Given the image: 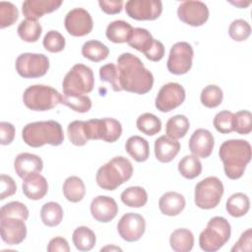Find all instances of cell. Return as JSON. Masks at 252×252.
<instances>
[{
	"label": "cell",
	"mask_w": 252,
	"mask_h": 252,
	"mask_svg": "<svg viewBox=\"0 0 252 252\" xmlns=\"http://www.w3.org/2000/svg\"><path fill=\"white\" fill-rule=\"evenodd\" d=\"M117 68L122 91L145 94L152 90L154 76L136 55L130 52L120 54L117 58Z\"/></svg>",
	"instance_id": "1"
},
{
	"label": "cell",
	"mask_w": 252,
	"mask_h": 252,
	"mask_svg": "<svg viewBox=\"0 0 252 252\" xmlns=\"http://www.w3.org/2000/svg\"><path fill=\"white\" fill-rule=\"evenodd\" d=\"M219 157L223 163L226 177L231 180L239 179L251 160V145L242 139L226 140L220 147Z\"/></svg>",
	"instance_id": "2"
},
{
	"label": "cell",
	"mask_w": 252,
	"mask_h": 252,
	"mask_svg": "<svg viewBox=\"0 0 252 252\" xmlns=\"http://www.w3.org/2000/svg\"><path fill=\"white\" fill-rule=\"evenodd\" d=\"M22 138L32 148H39L46 144L60 146L64 142V133L61 124L55 120L35 121L24 126Z\"/></svg>",
	"instance_id": "3"
},
{
	"label": "cell",
	"mask_w": 252,
	"mask_h": 252,
	"mask_svg": "<svg viewBox=\"0 0 252 252\" xmlns=\"http://www.w3.org/2000/svg\"><path fill=\"white\" fill-rule=\"evenodd\" d=\"M132 175L133 165L131 161L125 157L117 156L97 169L95 181L101 189L113 191L128 181Z\"/></svg>",
	"instance_id": "4"
},
{
	"label": "cell",
	"mask_w": 252,
	"mask_h": 252,
	"mask_svg": "<svg viewBox=\"0 0 252 252\" xmlns=\"http://www.w3.org/2000/svg\"><path fill=\"white\" fill-rule=\"evenodd\" d=\"M230 235L231 226L228 220L223 217H214L199 235L200 248L205 252H216L229 240Z\"/></svg>",
	"instance_id": "5"
},
{
	"label": "cell",
	"mask_w": 252,
	"mask_h": 252,
	"mask_svg": "<svg viewBox=\"0 0 252 252\" xmlns=\"http://www.w3.org/2000/svg\"><path fill=\"white\" fill-rule=\"evenodd\" d=\"M23 102L31 110L47 111L62 103V94L46 85H32L23 94Z\"/></svg>",
	"instance_id": "6"
},
{
	"label": "cell",
	"mask_w": 252,
	"mask_h": 252,
	"mask_svg": "<svg viewBox=\"0 0 252 252\" xmlns=\"http://www.w3.org/2000/svg\"><path fill=\"white\" fill-rule=\"evenodd\" d=\"M94 87L93 70L84 64H75L65 75L62 82L64 94H87Z\"/></svg>",
	"instance_id": "7"
},
{
	"label": "cell",
	"mask_w": 252,
	"mask_h": 252,
	"mask_svg": "<svg viewBox=\"0 0 252 252\" xmlns=\"http://www.w3.org/2000/svg\"><path fill=\"white\" fill-rule=\"evenodd\" d=\"M223 192L220 179L217 176H208L195 185V205L202 210H212L220 204Z\"/></svg>",
	"instance_id": "8"
},
{
	"label": "cell",
	"mask_w": 252,
	"mask_h": 252,
	"mask_svg": "<svg viewBox=\"0 0 252 252\" xmlns=\"http://www.w3.org/2000/svg\"><path fill=\"white\" fill-rule=\"evenodd\" d=\"M127 43L132 48L142 52L150 61L158 62L164 56L163 43L155 39L147 29L134 28L132 35Z\"/></svg>",
	"instance_id": "9"
},
{
	"label": "cell",
	"mask_w": 252,
	"mask_h": 252,
	"mask_svg": "<svg viewBox=\"0 0 252 252\" xmlns=\"http://www.w3.org/2000/svg\"><path fill=\"white\" fill-rule=\"evenodd\" d=\"M15 68L22 78H40L44 76L49 69V59L42 53L25 52L17 57Z\"/></svg>",
	"instance_id": "10"
},
{
	"label": "cell",
	"mask_w": 252,
	"mask_h": 252,
	"mask_svg": "<svg viewBox=\"0 0 252 252\" xmlns=\"http://www.w3.org/2000/svg\"><path fill=\"white\" fill-rule=\"evenodd\" d=\"M89 140H102L106 143L116 142L122 134L121 123L111 117L94 118L87 121Z\"/></svg>",
	"instance_id": "11"
},
{
	"label": "cell",
	"mask_w": 252,
	"mask_h": 252,
	"mask_svg": "<svg viewBox=\"0 0 252 252\" xmlns=\"http://www.w3.org/2000/svg\"><path fill=\"white\" fill-rule=\"evenodd\" d=\"M194 50L190 43L178 41L174 43L168 54L166 67L173 75H183L190 71L193 64Z\"/></svg>",
	"instance_id": "12"
},
{
	"label": "cell",
	"mask_w": 252,
	"mask_h": 252,
	"mask_svg": "<svg viewBox=\"0 0 252 252\" xmlns=\"http://www.w3.org/2000/svg\"><path fill=\"white\" fill-rule=\"evenodd\" d=\"M186 97L184 88L176 82H170L163 85L155 100V105L160 112H169L180 106Z\"/></svg>",
	"instance_id": "13"
},
{
	"label": "cell",
	"mask_w": 252,
	"mask_h": 252,
	"mask_svg": "<svg viewBox=\"0 0 252 252\" xmlns=\"http://www.w3.org/2000/svg\"><path fill=\"white\" fill-rule=\"evenodd\" d=\"M126 14L136 21H155L162 13L160 0H129L125 3Z\"/></svg>",
	"instance_id": "14"
},
{
	"label": "cell",
	"mask_w": 252,
	"mask_h": 252,
	"mask_svg": "<svg viewBox=\"0 0 252 252\" xmlns=\"http://www.w3.org/2000/svg\"><path fill=\"white\" fill-rule=\"evenodd\" d=\"M208 6L202 1H183L177 8V17L184 24L191 27H201L209 19Z\"/></svg>",
	"instance_id": "15"
},
{
	"label": "cell",
	"mask_w": 252,
	"mask_h": 252,
	"mask_svg": "<svg viewBox=\"0 0 252 252\" xmlns=\"http://www.w3.org/2000/svg\"><path fill=\"white\" fill-rule=\"evenodd\" d=\"M146 220L137 213H126L117 223V231L120 237L127 242L138 241L145 233Z\"/></svg>",
	"instance_id": "16"
},
{
	"label": "cell",
	"mask_w": 252,
	"mask_h": 252,
	"mask_svg": "<svg viewBox=\"0 0 252 252\" xmlns=\"http://www.w3.org/2000/svg\"><path fill=\"white\" fill-rule=\"evenodd\" d=\"M64 26L72 36H85L94 28L91 14L84 8H74L70 10L64 19Z\"/></svg>",
	"instance_id": "17"
},
{
	"label": "cell",
	"mask_w": 252,
	"mask_h": 252,
	"mask_svg": "<svg viewBox=\"0 0 252 252\" xmlns=\"http://www.w3.org/2000/svg\"><path fill=\"white\" fill-rule=\"evenodd\" d=\"M26 220L20 218L0 219V234L2 240L8 245H19L27 237Z\"/></svg>",
	"instance_id": "18"
},
{
	"label": "cell",
	"mask_w": 252,
	"mask_h": 252,
	"mask_svg": "<svg viewBox=\"0 0 252 252\" xmlns=\"http://www.w3.org/2000/svg\"><path fill=\"white\" fill-rule=\"evenodd\" d=\"M92 217L98 222H109L118 214L116 201L109 196L98 195L94 197L90 206Z\"/></svg>",
	"instance_id": "19"
},
{
	"label": "cell",
	"mask_w": 252,
	"mask_h": 252,
	"mask_svg": "<svg viewBox=\"0 0 252 252\" xmlns=\"http://www.w3.org/2000/svg\"><path fill=\"white\" fill-rule=\"evenodd\" d=\"M188 146L193 156L201 158H207L213 153L215 147V138L209 130L199 128L191 135Z\"/></svg>",
	"instance_id": "20"
},
{
	"label": "cell",
	"mask_w": 252,
	"mask_h": 252,
	"mask_svg": "<svg viewBox=\"0 0 252 252\" xmlns=\"http://www.w3.org/2000/svg\"><path fill=\"white\" fill-rule=\"evenodd\" d=\"M62 3L61 0H26L22 4V13L26 19L37 21L43 15L56 11Z\"/></svg>",
	"instance_id": "21"
},
{
	"label": "cell",
	"mask_w": 252,
	"mask_h": 252,
	"mask_svg": "<svg viewBox=\"0 0 252 252\" xmlns=\"http://www.w3.org/2000/svg\"><path fill=\"white\" fill-rule=\"evenodd\" d=\"M14 168L17 175L25 179L29 175L40 173L43 168V161L40 157L31 153H21L14 159Z\"/></svg>",
	"instance_id": "22"
},
{
	"label": "cell",
	"mask_w": 252,
	"mask_h": 252,
	"mask_svg": "<svg viewBox=\"0 0 252 252\" xmlns=\"http://www.w3.org/2000/svg\"><path fill=\"white\" fill-rule=\"evenodd\" d=\"M23 180V193L28 199L36 201L42 199L47 194L48 183L46 178L40 173L29 175Z\"/></svg>",
	"instance_id": "23"
},
{
	"label": "cell",
	"mask_w": 252,
	"mask_h": 252,
	"mask_svg": "<svg viewBox=\"0 0 252 252\" xmlns=\"http://www.w3.org/2000/svg\"><path fill=\"white\" fill-rule=\"evenodd\" d=\"M156 158L163 163L172 161L180 151V143L166 135L158 137L155 141Z\"/></svg>",
	"instance_id": "24"
},
{
	"label": "cell",
	"mask_w": 252,
	"mask_h": 252,
	"mask_svg": "<svg viewBox=\"0 0 252 252\" xmlns=\"http://www.w3.org/2000/svg\"><path fill=\"white\" fill-rule=\"evenodd\" d=\"M186 206L185 198L175 191H168L161 195L158 200V209L161 214L168 217L178 216Z\"/></svg>",
	"instance_id": "25"
},
{
	"label": "cell",
	"mask_w": 252,
	"mask_h": 252,
	"mask_svg": "<svg viewBox=\"0 0 252 252\" xmlns=\"http://www.w3.org/2000/svg\"><path fill=\"white\" fill-rule=\"evenodd\" d=\"M125 150L137 162H144L150 157L149 142L145 138L138 135L128 138L125 143Z\"/></svg>",
	"instance_id": "26"
},
{
	"label": "cell",
	"mask_w": 252,
	"mask_h": 252,
	"mask_svg": "<svg viewBox=\"0 0 252 252\" xmlns=\"http://www.w3.org/2000/svg\"><path fill=\"white\" fill-rule=\"evenodd\" d=\"M133 32V27L126 21L116 20L108 24L105 35L108 40L114 43L128 42Z\"/></svg>",
	"instance_id": "27"
},
{
	"label": "cell",
	"mask_w": 252,
	"mask_h": 252,
	"mask_svg": "<svg viewBox=\"0 0 252 252\" xmlns=\"http://www.w3.org/2000/svg\"><path fill=\"white\" fill-rule=\"evenodd\" d=\"M194 235L187 228H176L169 236V244L175 252H189L194 246Z\"/></svg>",
	"instance_id": "28"
},
{
	"label": "cell",
	"mask_w": 252,
	"mask_h": 252,
	"mask_svg": "<svg viewBox=\"0 0 252 252\" xmlns=\"http://www.w3.org/2000/svg\"><path fill=\"white\" fill-rule=\"evenodd\" d=\"M63 194L66 200L71 203L82 201L86 195V186L84 181L78 176H69L63 183Z\"/></svg>",
	"instance_id": "29"
},
{
	"label": "cell",
	"mask_w": 252,
	"mask_h": 252,
	"mask_svg": "<svg viewBox=\"0 0 252 252\" xmlns=\"http://www.w3.org/2000/svg\"><path fill=\"white\" fill-rule=\"evenodd\" d=\"M250 209V200L248 196L242 192L232 194L225 203L226 212L233 218H241L245 216Z\"/></svg>",
	"instance_id": "30"
},
{
	"label": "cell",
	"mask_w": 252,
	"mask_h": 252,
	"mask_svg": "<svg viewBox=\"0 0 252 252\" xmlns=\"http://www.w3.org/2000/svg\"><path fill=\"white\" fill-rule=\"evenodd\" d=\"M72 241L79 251H90L95 245L96 236L90 227L81 225L73 231Z\"/></svg>",
	"instance_id": "31"
},
{
	"label": "cell",
	"mask_w": 252,
	"mask_h": 252,
	"mask_svg": "<svg viewBox=\"0 0 252 252\" xmlns=\"http://www.w3.org/2000/svg\"><path fill=\"white\" fill-rule=\"evenodd\" d=\"M121 202L130 208H142L148 202V193L141 186H130L122 191Z\"/></svg>",
	"instance_id": "32"
},
{
	"label": "cell",
	"mask_w": 252,
	"mask_h": 252,
	"mask_svg": "<svg viewBox=\"0 0 252 252\" xmlns=\"http://www.w3.org/2000/svg\"><path fill=\"white\" fill-rule=\"evenodd\" d=\"M190 128L189 119L183 114H176L170 117L165 125V134L171 139L183 138Z\"/></svg>",
	"instance_id": "33"
},
{
	"label": "cell",
	"mask_w": 252,
	"mask_h": 252,
	"mask_svg": "<svg viewBox=\"0 0 252 252\" xmlns=\"http://www.w3.org/2000/svg\"><path fill=\"white\" fill-rule=\"evenodd\" d=\"M82 55L92 62H100L107 58L109 54L108 47L99 40L91 39L82 46Z\"/></svg>",
	"instance_id": "34"
},
{
	"label": "cell",
	"mask_w": 252,
	"mask_h": 252,
	"mask_svg": "<svg viewBox=\"0 0 252 252\" xmlns=\"http://www.w3.org/2000/svg\"><path fill=\"white\" fill-rule=\"evenodd\" d=\"M63 209L57 202H47L40 209V219L44 225L54 227L63 220Z\"/></svg>",
	"instance_id": "35"
},
{
	"label": "cell",
	"mask_w": 252,
	"mask_h": 252,
	"mask_svg": "<svg viewBox=\"0 0 252 252\" xmlns=\"http://www.w3.org/2000/svg\"><path fill=\"white\" fill-rule=\"evenodd\" d=\"M17 32L22 40L26 42H35L41 35L42 27L35 20L25 19L19 24Z\"/></svg>",
	"instance_id": "36"
},
{
	"label": "cell",
	"mask_w": 252,
	"mask_h": 252,
	"mask_svg": "<svg viewBox=\"0 0 252 252\" xmlns=\"http://www.w3.org/2000/svg\"><path fill=\"white\" fill-rule=\"evenodd\" d=\"M67 135L70 143L77 147L85 146L90 140L88 136L87 121L74 120L67 126Z\"/></svg>",
	"instance_id": "37"
},
{
	"label": "cell",
	"mask_w": 252,
	"mask_h": 252,
	"mask_svg": "<svg viewBox=\"0 0 252 252\" xmlns=\"http://www.w3.org/2000/svg\"><path fill=\"white\" fill-rule=\"evenodd\" d=\"M178 171L186 179H194L202 172V162L196 156L187 155L178 162Z\"/></svg>",
	"instance_id": "38"
},
{
	"label": "cell",
	"mask_w": 252,
	"mask_h": 252,
	"mask_svg": "<svg viewBox=\"0 0 252 252\" xmlns=\"http://www.w3.org/2000/svg\"><path fill=\"white\" fill-rule=\"evenodd\" d=\"M136 126L140 132L147 136H154L161 130L160 119L150 112H145L139 115L136 120Z\"/></svg>",
	"instance_id": "39"
},
{
	"label": "cell",
	"mask_w": 252,
	"mask_h": 252,
	"mask_svg": "<svg viewBox=\"0 0 252 252\" xmlns=\"http://www.w3.org/2000/svg\"><path fill=\"white\" fill-rule=\"evenodd\" d=\"M223 99L222 90L217 85H208L205 87L200 94L201 103L208 108L218 107Z\"/></svg>",
	"instance_id": "40"
},
{
	"label": "cell",
	"mask_w": 252,
	"mask_h": 252,
	"mask_svg": "<svg viewBox=\"0 0 252 252\" xmlns=\"http://www.w3.org/2000/svg\"><path fill=\"white\" fill-rule=\"evenodd\" d=\"M62 104L75 112L85 113L92 108V99L87 94H62Z\"/></svg>",
	"instance_id": "41"
},
{
	"label": "cell",
	"mask_w": 252,
	"mask_h": 252,
	"mask_svg": "<svg viewBox=\"0 0 252 252\" xmlns=\"http://www.w3.org/2000/svg\"><path fill=\"white\" fill-rule=\"evenodd\" d=\"M42 44L45 50L51 53L61 52L66 45L65 37L58 31H49L45 33Z\"/></svg>",
	"instance_id": "42"
},
{
	"label": "cell",
	"mask_w": 252,
	"mask_h": 252,
	"mask_svg": "<svg viewBox=\"0 0 252 252\" xmlns=\"http://www.w3.org/2000/svg\"><path fill=\"white\" fill-rule=\"evenodd\" d=\"M228 34L234 41H244L251 34L250 24L243 19H236L230 23Z\"/></svg>",
	"instance_id": "43"
},
{
	"label": "cell",
	"mask_w": 252,
	"mask_h": 252,
	"mask_svg": "<svg viewBox=\"0 0 252 252\" xmlns=\"http://www.w3.org/2000/svg\"><path fill=\"white\" fill-rule=\"evenodd\" d=\"M99 78L102 82H106L111 85L114 92H120L121 87L119 83V72L117 65L114 63H107L99 68Z\"/></svg>",
	"instance_id": "44"
},
{
	"label": "cell",
	"mask_w": 252,
	"mask_h": 252,
	"mask_svg": "<svg viewBox=\"0 0 252 252\" xmlns=\"http://www.w3.org/2000/svg\"><path fill=\"white\" fill-rule=\"evenodd\" d=\"M19 19L18 8L12 2H0V29L13 26Z\"/></svg>",
	"instance_id": "45"
},
{
	"label": "cell",
	"mask_w": 252,
	"mask_h": 252,
	"mask_svg": "<svg viewBox=\"0 0 252 252\" xmlns=\"http://www.w3.org/2000/svg\"><path fill=\"white\" fill-rule=\"evenodd\" d=\"M233 131L240 135H248L252 131V114L248 110L233 113Z\"/></svg>",
	"instance_id": "46"
},
{
	"label": "cell",
	"mask_w": 252,
	"mask_h": 252,
	"mask_svg": "<svg viewBox=\"0 0 252 252\" xmlns=\"http://www.w3.org/2000/svg\"><path fill=\"white\" fill-rule=\"evenodd\" d=\"M29 209L28 207L19 201H13L8 204H5L0 209V219L2 218H20L25 220L29 219Z\"/></svg>",
	"instance_id": "47"
},
{
	"label": "cell",
	"mask_w": 252,
	"mask_h": 252,
	"mask_svg": "<svg viewBox=\"0 0 252 252\" xmlns=\"http://www.w3.org/2000/svg\"><path fill=\"white\" fill-rule=\"evenodd\" d=\"M213 124L216 130L221 134L233 132V113L228 110L218 112L214 117Z\"/></svg>",
	"instance_id": "48"
},
{
	"label": "cell",
	"mask_w": 252,
	"mask_h": 252,
	"mask_svg": "<svg viewBox=\"0 0 252 252\" xmlns=\"http://www.w3.org/2000/svg\"><path fill=\"white\" fill-rule=\"evenodd\" d=\"M252 249V229L247 228L244 230L238 240L234 243L231 252H250Z\"/></svg>",
	"instance_id": "49"
},
{
	"label": "cell",
	"mask_w": 252,
	"mask_h": 252,
	"mask_svg": "<svg viewBox=\"0 0 252 252\" xmlns=\"http://www.w3.org/2000/svg\"><path fill=\"white\" fill-rule=\"evenodd\" d=\"M0 184H1L0 200H4L8 197L13 196L17 191V184L10 175L1 174Z\"/></svg>",
	"instance_id": "50"
},
{
	"label": "cell",
	"mask_w": 252,
	"mask_h": 252,
	"mask_svg": "<svg viewBox=\"0 0 252 252\" xmlns=\"http://www.w3.org/2000/svg\"><path fill=\"white\" fill-rule=\"evenodd\" d=\"M15 126L7 121L0 122V144L2 146L10 145L15 138Z\"/></svg>",
	"instance_id": "51"
},
{
	"label": "cell",
	"mask_w": 252,
	"mask_h": 252,
	"mask_svg": "<svg viewBox=\"0 0 252 252\" xmlns=\"http://www.w3.org/2000/svg\"><path fill=\"white\" fill-rule=\"evenodd\" d=\"M124 2L122 0H99L98 5L102 12L107 15L119 14L122 11Z\"/></svg>",
	"instance_id": "52"
},
{
	"label": "cell",
	"mask_w": 252,
	"mask_h": 252,
	"mask_svg": "<svg viewBox=\"0 0 252 252\" xmlns=\"http://www.w3.org/2000/svg\"><path fill=\"white\" fill-rule=\"evenodd\" d=\"M46 249L48 252H69L70 246L67 239L61 236H56L50 239Z\"/></svg>",
	"instance_id": "53"
},
{
	"label": "cell",
	"mask_w": 252,
	"mask_h": 252,
	"mask_svg": "<svg viewBox=\"0 0 252 252\" xmlns=\"http://www.w3.org/2000/svg\"><path fill=\"white\" fill-rule=\"evenodd\" d=\"M106 250H110V251H122L121 248H119V247H117V246H113V245H111V246L107 245V246L102 247V248L100 249V251H106Z\"/></svg>",
	"instance_id": "54"
},
{
	"label": "cell",
	"mask_w": 252,
	"mask_h": 252,
	"mask_svg": "<svg viewBox=\"0 0 252 252\" xmlns=\"http://www.w3.org/2000/svg\"><path fill=\"white\" fill-rule=\"evenodd\" d=\"M231 4H233V5H235V6H238V7H240V8H245V7H247V6H249L250 5V2H247V3H244L243 1H238V2H230Z\"/></svg>",
	"instance_id": "55"
}]
</instances>
